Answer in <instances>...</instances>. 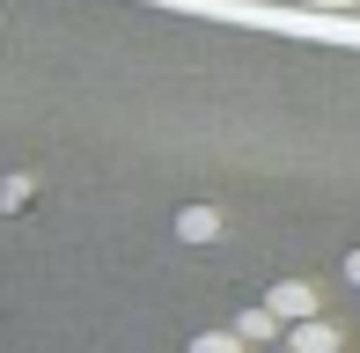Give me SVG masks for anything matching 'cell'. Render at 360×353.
I'll use <instances>...</instances> for the list:
<instances>
[{
	"label": "cell",
	"instance_id": "1",
	"mask_svg": "<svg viewBox=\"0 0 360 353\" xmlns=\"http://www.w3.org/2000/svg\"><path fill=\"white\" fill-rule=\"evenodd\" d=\"M265 309L280 316V324H302V316H316V287H309V280H280L265 295Z\"/></svg>",
	"mask_w": 360,
	"mask_h": 353
},
{
	"label": "cell",
	"instance_id": "2",
	"mask_svg": "<svg viewBox=\"0 0 360 353\" xmlns=\"http://www.w3.org/2000/svg\"><path fill=\"white\" fill-rule=\"evenodd\" d=\"M287 346H302V353H346L331 316H302V324H287Z\"/></svg>",
	"mask_w": 360,
	"mask_h": 353
},
{
	"label": "cell",
	"instance_id": "3",
	"mask_svg": "<svg viewBox=\"0 0 360 353\" xmlns=\"http://www.w3.org/2000/svg\"><path fill=\"white\" fill-rule=\"evenodd\" d=\"M221 229H228V221H221V206H184V214H176V236H184V243H221Z\"/></svg>",
	"mask_w": 360,
	"mask_h": 353
},
{
	"label": "cell",
	"instance_id": "4",
	"mask_svg": "<svg viewBox=\"0 0 360 353\" xmlns=\"http://www.w3.org/2000/svg\"><path fill=\"white\" fill-rule=\"evenodd\" d=\"M236 331H243L250 346H280V339H287V324L265 309V302H257V309H243V316H236Z\"/></svg>",
	"mask_w": 360,
	"mask_h": 353
},
{
	"label": "cell",
	"instance_id": "5",
	"mask_svg": "<svg viewBox=\"0 0 360 353\" xmlns=\"http://www.w3.org/2000/svg\"><path fill=\"white\" fill-rule=\"evenodd\" d=\"M250 339H243V331H199V339H191V353H243Z\"/></svg>",
	"mask_w": 360,
	"mask_h": 353
},
{
	"label": "cell",
	"instance_id": "6",
	"mask_svg": "<svg viewBox=\"0 0 360 353\" xmlns=\"http://www.w3.org/2000/svg\"><path fill=\"white\" fill-rule=\"evenodd\" d=\"M294 8H323V15H346V8H360V0H294Z\"/></svg>",
	"mask_w": 360,
	"mask_h": 353
},
{
	"label": "cell",
	"instance_id": "7",
	"mask_svg": "<svg viewBox=\"0 0 360 353\" xmlns=\"http://www.w3.org/2000/svg\"><path fill=\"white\" fill-rule=\"evenodd\" d=\"M346 280H353V287H360V250H353V258H346Z\"/></svg>",
	"mask_w": 360,
	"mask_h": 353
},
{
	"label": "cell",
	"instance_id": "8",
	"mask_svg": "<svg viewBox=\"0 0 360 353\" xmlns=\"http://www.w3.org/2000/svg\"><path fill=\"white\" fill-rule=\"evenodd\" d=\"M265 353H302V346H287V339H280V346H265Z\"/></svg>",
	"mask_w": 360,
	"mask_h": 353
}]
</instances>
